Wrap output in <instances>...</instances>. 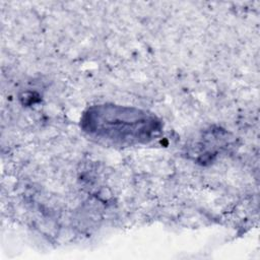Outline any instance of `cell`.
Wrapping results in <instances>:
<instances>
[{"mask_svg": "<svg viewBox=\"0 0 260 260\" xmlns=\"http://www.w3.org/2000/svg\"><path fill=\"white\" fill-rule=\"evenodd\" d=\"M81 129L94 141L111 146L147 143L157 137L162 125L151 113L113 104L88 108L81 117Z\"/></svg>", "mask_w": 260, "mask_h": 260, "instance_id": "obj_1", "label": "cell"}]
</instances>
